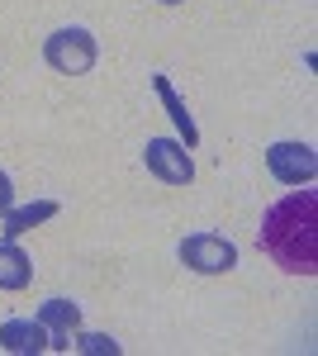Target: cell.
<instances>
[{
    "mask_svg": "<svg viewBox=\"0 0 318 356\" xmlns=\"http://www.w3.org/2000/svg\"><path fill=\"white\" fill-rule=\"evenodd\" d=\"M257 247L285 275H318V195L294 186L276 204H266Z\"/></svg>",
    "mask_w": 318,
    "mask_h": 356,
    "instance_id": "1",
    "label": "cell"
},
{
    "mask_svg": "<svg viewBox=\"0 0 318 356\" xmlns=\"http://www.w3.org/2000/svg\"><path fill=\"white\" fill-rule=\"evenodd\" d=\"M95 57H100L95 33L81 29V24L53 29V33L43 38V62H48L53 72H62V76H86V72L95 67Z\"/></svg>",
    "mask_w": 318,
    "mask_h": 356,
    "instance_id": "2",
    "label": "cell"
},
{
    "mask_svg": "<svg viewBox=\"0 0 318 356\" xmlns=\"http://www.w3.org/2000/svg\"><path fill=\"white\" fill-rule=\"evenodd\" d=\"M176 252L195 275H223L238 266V247L228 238H218V233H190V238H181Z\"/></svg>",
    "mask_w": 318,
    "mask_h": 356,
    "instance_id": "3",
    "label": "cell"
},
{
    "mask_svg": "<svg viewBox=\"0 0 318 356\" xmlns=\"http://www.w3.org/2000/svg\"><path fill=\"white\" fill-rule=\"evenodd\" d=\"M143 166L157 176L161 186H190L195 181V162H190V147L181 138H148Z\"/></svg>",
    "mask_w": 318,
    "mask_h": 356,
    "instance_id": "4",
    "label": "cell"
},
{
    "mask_svg": "<svg viewBox=\"0 0 318 356\" xmlns=\"http://www.w3.org/2000/svg\"><path fill=\"white\" fill-rule=\"evenodd\" d=\"M266 166L280 186H309L318 176V157L309 143H271L266 147Z\"/></svg>",
    "mask_w": 318,
    "mask_h": 356,
    "instance_id": "5",
    "label": "cell"
},
{
    "mask_svg": "<svg viewBox=\"0 0 318 356\" xmlns=\"http://www.w3.org/2000/svg\"><path fill=\"white\" fill-rule=\"evenodd\" d=\"M53 347V337L48 328L38 323V318H10V323H0V352L10 356H38Z\"/></svg>",
    "mask_w": 318,
    "mask_h": 356,
    "instance_id": "6",
    "label": "cell"
},
{
    "mask_svg": "<svg viewBox=\"0 0 318 356\" xmlns=\"http://www.w3.org/2000/svg\"><path fill=\"white\" fill-rule=\"evenodd\" d=\"M152 90H157V100H161V110H166V119L176 124V138H181L190 152H195V147H200V129H195V114L186 110V100L176 95L171 76H152Z\"/></svg>",
    "mask_w": 318,
    "mask_h": 356,
    "instance_id": "7",
    "label": "cell"
},
{
    "mask_svg": "<svg viewBox=\"0 0 318 356\" xmlns=\"http://www.w3.org/2000/svg\"><path fill=\"white\" fill-rule=\"evenodd\" d=\"M38 323L48 328V337H53V352H67V347H72V332L81 328V304L48 300L43 309H38Z\"/></svg>",
    "mask_w": 318,
    "mask_h": 356,
    "instance_id": "8",
    "label": "cell"
},
{
    "mask_svg": "<svg viewBox=\"0 0 318 356\" xmlns=\"http://www.w3.org/2000/svg\"><path fill=\"white\" fill-rule=\"evenodd\" d=\"M33 280V257L15 238H0V290H29Z\"/></svg>",
    "mask_w": 318,
    "mask_h": 356,
    "instance_id": "9",
    "label": "cell"
},
{
    "mask_svg": "<svg viewBox=\"0 0 318 356\" xmlns=\"http://www.w3.org/2000/svg\"><path fill=\"white\" fill-rule=\"evenodd\" d=\"M57 214V200H33V204H19V209H5L0 219H5V238H19V233H29V228H38V223H48Z\"/></svg>",
    "mask_w": 318,
    "mask_h": 356,
    "instance_id": "10",
    "label": "cell"
},
{
    "mask_svg": "<svg viewBox=\"0 0 318 356\" xmlns=\"http://www.w3.org/2000/svg\"><path fill=\"white\" fill-rule=\"evenodd\" d=\"M67 352H86V356H119L124 347L114 342V337H105V332H72V347Z\"/></svg>",
    "mask_w": 318,
    "mask_h": 356,
    "instance_id": "11",
    "label": "cell"
},
{
    "mask_svg": "<svg viewBox=\"0 0 318 356\" xmlns=\"http://www.w3.org/2000/svg\"><path fill=\"white\" fill-rule=\"evenodd\" d=\"M5 209H15V181L0 171V214H5Z\"/></svg>",
    "mask_w": 318,
    "mask_h": 356,
    "instance_id": "12",
    "label": "cell"
},
{
    "mask_svg": "<svg viewBox=\"0 0 318 356\" xmlns=\"http://www.w3.org/2000/svg\"><path fill=\"white\" fill-rule=\"evenodd\" d=\"M161 5H181V0H161Z\"/></svg>",
    "mask_w": 318,
    "mask_h": 356,
    "instance_id": "13",
    "label": "cell"
}]
</instances>
